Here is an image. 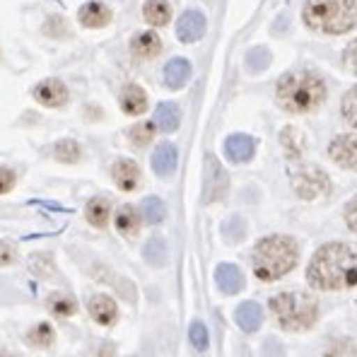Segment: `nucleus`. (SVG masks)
<instances>
[{"label": "nucleus", "instance_id": "obj_1", "mask_svg": "<svg viewBox=\"0 0 357 357\" xmlns=\"http://www.w3.org/2000/svg\"><path fill=\"white\" fill-rule=\"evenodd\" d=\"M307 280L321 292L350 290L357 285V254L340 241L324 244L309 261Z\"/></svg>", "mask_w": 357, "mask_h": 357}, {"label": "nucleus", "instance_id": "obj_2", "mask_svg": "<svg viewBox=\"0 0 357 357\" xmlns=\"http://www.w3.org/2000/svg\"><path fill=\"white\" fill-rule=\"evenodd\" d=\"M275 99L290 114L317 112L326 99V82L314 70H292L278 80Z\"/></svg>", "mask_w": 357, "mask_h": 357}, {"label": "nucleus", "instance_id": "obj_3", "mask_svg": "<svg viewBox=\"0 0 357 357\" xmlns=\"http://www.w3.org/2000/svg\"><path fill=\"white\" fill-rule=\"evenodd\" d=\"M297 261L299 244L287 234H273V237L261 239L251 254L254 275L264 282H275L285 278L290 271H295Z\"/></svg>", "mask_w": 357, "mask_h": 357}, {"label": "nucleus", "instance_id": "obj_4", "mask_svg": "<svg viewBox=\"0 0 357 357\" xmlns=\"http://www.w3.org/2000/svg\"><path fill=\"white\" fill-rule=\"evenodd\" d=\"M304 22L321 34H345L357 22L355 0H307Z\"/></svg>", "mask_w": 357, "mask_h": 357}, {"label": "nucleus", "instance_id": "obj_5", "mask_svg": "<svg viewBox=\"0 0 357 357\" xmlns=\"http://www.w3.org/2000/svg\"><path fill=\"white\" fill-rule=\"evenodd\" d=\"M271 312L285 331H307L319 317V302L309 292H280L271 297Z\"/></svg>", "mask_w": 357, "mask_h": 357}, {"label": "nucleus", "instance_id": "obj_6", "mask_svg": "<svg viewBox=\"0 0 357 357\" xmlns=\"http://www.w3.org/2000/svg\"><path fill=\"white\" fill-rule=\"evenodd\" d=\"M292 188L299 198L304 201H314V198H321L331 191V178L324 169L314 165H304L292 174Z\"/></svg>", "mask_w": 357, "mask_h": 357}, {"label": "nucleus", "instance_id": "obj_7", "mask_svg": "<svg viewBox=\"0 0 357 357\" xmlns=\"http://www.w3.org/2000/svg\"><path fill=\"white\" fill-rule=\"evenodd\" d=\"M229 188V176L222 169V165L218 162L215 155L206 157V176H203V201L206 203H218L227 196Z\"/></svg>", "mask_w": 357, "mask_h": 357}, {"label": "nucleus", "instance_id": "obj_8", "mask_svg": "<svg viewBox=\"0 0 357 357\" xmlns=\"http://www.w3.org/2000/svg\"><path fill=\"white\" fill-rule=\"evenodd\" d=\"M31 99L44 109H63L70 99L68 85L59 77H46L31 87Z\"/></svg>", "mask_w": 357, "mask_h": 357}, {"label": "nucleus", "instance_id": "obj_9", "mask_svg": "<svg viewBox=\"0 0 357 357\" xmlns=\"http://www.w3.org/2000/svg\"><path fill=\"white\" fill-rule=\"evenodd\" d=\"M328 155H331V160L343 167V169L357 172V135L345 133V135L333 138L328 145Z\"/></svg>", "mask_w": 357, "mask_h": 357}, {"label": "nucleus", "instance_id": "obj_10", "mask_svg": "<svg viewBox=\"0 0 357 357\" xmlns=\"http://www.w3.org/2000/svg\"><path fill=\"white\" fill-rule=\"evenodd\" d=\"M87 312L89 317H92L94 324H99V326L109 328L114 326V324L119 321V304L114 297L109 295H92L87 302Z\"/></svg>", "mask_w": 357, "mask_h": 357}, {"label": "nucleus", "instance_id": "obj_11", "mask_svg": "<svg viewBox=\"0 0 357 357\" xmlns=\"http://www.w3.org/2000/svg\"><path fill=\"white\" fill-rule=\"evenodd\" d=\"M112 178L119 191L130 193L140 186V167L133 160H128V157H121V160L112 165Z\"/></svg>", "mask_w": 357, "mask_h": 357}, {"label": "nucleus", "instance_id": "obj_12", "mask_svg": "<svg viewBox=\"0 0 357 357\" xmlns=\"http://www.w3.org/2000/svg\"><path fill=\"white\" fill-rule=\"evenodd\" d=\"M206 34V15L198 10H186L176 22V36L183 44H193Z\"/></svg>", "mask_w": 357, "mask_h": 357}, {"label": "nucleus", "instance_id": "obj_13", "mask_svg": "<svg viewBox=\"0 0 357 357\" xmlns=\"http://www.w3.org/2000/svg\"><path fill=\"white\" fill-rule=\"evenodd\" d=\"M119 104L126 116H140V114L148 112V92L140 85H135V82H128V85L121 89Z\"/></svg>", "mask_w": 357, "mask_h": 357}, {"label": "nucleus", "instance_id": "obj_14", "mask_svg": "<svg viewBox=\"0 0 357 357\" xmlns=\"http://www.w3.org/2000/svg\"><path fill=\"white\" fill-rule=\"evenodd\" d=\"M112 17H114V13L109 10V5L99 3V0H89V3H85L77 10V20H80V24L87 29L107 27V24L112 22Z\"/></svg>", "mask_w": 357, "mask_h": 357}, {"label": "nucleus", "instance_id": "obj_15", "mask_svg": "<svg viewBox=\"0 0 357 357\" xmlns=\"http://www.w3.org/2000/svg\"><path fill=\"white\" fill-rule=\"evenodd\" d=\"M130 54L138 61H152L162 54V39L155 31H138L130 39Z\"/></svg>", "mask_w": 357, "mask_h": 357}, {"label": "nucleus", "instance_id": "obj_16", "mask_svg": "<svg viewBox=\"0 0 357 357\" xmlns=\"http://www.w3.org/2000/svg\"><path fill=\"white\" fill-rule=\"evenodd\" d=\"M114 227L121 237L126 239H135L140 234L143 227V218H140V210H135L133 206H121L114 215Z\"/></svg>", "mask_w": 357, "mask_h": 357}, {"label": "nucleus", "instance_id": "obj_17", "mask_svg": "<svg viewBox=\"0 0 357 357\" xmlns=\"http://www.w3.org/2000/svg\"><path fill=\"white\" fill-rule=\"evenodd\" d=\"M256 152V143L251 135H244V133H234L229 135L227 140H225V155H227L229 162H249L251 157H254Z\"/></svg>", "mask_w": 357, "mask_h": 357}, {"label": "nucleus", "instance_id": "obj_18", "mask_svg": "<svg viewBox=\"0 0 357 357\" xmlns=\"http://www.w3.org/2000/svg\"><path fill=\"white\" fill-rule=\"evenodd\" d=\"M176 162H178V152L172 143L157 145L155 152H152V172L157 176H172L176 169Z\"/></svg>", "mask_w": 357, "mask_h": 357}, {"label": "nucleus", "instance_id": "obj_19", "mask_svg": "<svg viewBox=\"0 0 357 357\" xmlns=\"http://www.w3.org/2000/svg\"><path fill=\"white\" fill-rule=\"evenodd\" d=\"M54 343H56V331L49 321L34 324V326H29L27 333H24V345H27L29 350H49V348H54Z\"/></svg>", "mask_w": 357, "mask_h": 357}, {"label": "nucleus", "instance_id": "obj_20", "mask_svg": "<svg viewBox=\"0 0 357 357\" xmlns=\"http://www.w3.org/2000/svg\"><path fill=\"white\" fill-rule=\"evenodd\" d=\"M215 282L225 295H237V292L244 290V273L232 264H222L215 271Z\"/></svg>", "mask_w": 357, "mask_h": 357}, {"label": "nucleus", "instance_id": "obj_21", "mask_svg": "<svg viewBox=\"0 0 357 357\" xmlns=\"http://www.w3.org/2000/svg\"><path fill=\"white\" fill-rule=\"evenodd\" d=\"M85 220L94 229H104L112 222V201L104 196H94L85 206Z\"/></svg>", "mask_w": 357, "mask_h": 357}, {"label": "nucleus", "instance_id": "obj_22", "mask_svg": "<svg viewBox=\"0 0 357 357\" xmlns=\"http://www.w3.org/2000/svg\"><path fill=\"white\" fill-rule=\"evenodd\" d=\"M234 321H237V326L241 331L254 333V331H259L261 324H264V312H261V307L256 302H244V304H239L237 312H234Z\"/></svg>", "mask_w": 357, "mask_h": 357}, {"label": "nucleus", "instance_id": "obj_23", "mask_svg": "<svg viewBox=\"0 0 357 357\" xmlns=\"http://www.w3.org/2000/svg\"><path fill=\"white\" fill-rule=\"evenodd\" d=\"M46 309L56 319H70L77 314V299L68 295V292H51L46 297Z\"/></svg>", "mask_w": 357, "mask_h": 357}, {"label": "nucleus", "instance_id": "obj_24", "mask_svg": "<svg viewBox=\"0 0 357 357\" xmlns=\"http://www.w3.org/2000/svg\"><path fill=\"white\" fill-rule=\"evenodd\" d=\"M29 271L34 273L36 278H41V280H54V278H59V266H56L54 261V254H49V251H34V254H29Z\"/></svg>", "mask_w": 357, "mask_h": 357}, {"label": "nucleus", "instance_id": "obj_25", "mask_svg": "<svg viewBox=\"0 0 357 357\" xmlns=\"http://www.w3.org/2000/svg\"><path fill=\"white\" fill-rule=\"evenodd\" d=\"M191 77V63L186 59H172L165 66V85L169 89H181Z\"/></svg>", "mask_w": 357, "mask_h": 357}, {"label": "nucleus", "instance_id": "obj_26", "mask_svg": "<svg viewBox=\"0 0 357 357\" xmlns=\"http://www.w3.org/2000/svg\"><path fill=\"white\" fill-rule=\"evenodd\" d=\"M143 17L152 27H167L172 20V5L169 0H145Z\"/></svg>", "mask_w": 357, "mask_h": 357}, {"label": "nucleus", "instance_id": "obj_27", "mask_svg": "<svg viewBox=\"0 0 357 357\" xmlns=\"http://www.w3.org/2000/svg\"><path fill=\"white\" fill-rule=\"evenodd\" d=\"M152 123H155L160 130H165V133H174L178 128V123H181V112H178V107L174 102H165L155 109Z\"/></svg>", "mask_w": 357, "mask_h": 357}, {"label": "nucleus", "instance_id": "obj_28", "mask_svg": "<svg viewBox=\"0 0 357 357\" xmlns=\"http://www.w3.org/2000/svg\"><path fill=\"white\" fill-rule=\"evenodd\" d=\"M54 160L61 165H77L82 160V145L73 138H63L54 145Z\"/></svg>", "mask_w": 357, "mask_h": 357}, {"label": "nucleus", "instance_id": "obj_29", "mask_svg": "<svg viewBox=\"0 0 357 357\" xmlns=\"http://www.w3.org/2000/svg\"><path fill=\"white\" fill-rule=\"evenodd\" d=\"M155 130L157 126L152 123V121H143V123H135L133 128L128 130V143L133 145V148H148V145L155 140Z\"/></svg>", "mask_w": 357, "mask_h": 357}, {"label": "nucleus", "instance_id": "obj_30", "mask_svg": "<svg viewBox=\"0 0 357 357\" xmlns=\"http://www.w3.org/2000/svg\"><path fill=\"white\" fill-rule=\"evenodd\" d=\"M143 256H145V261H148L150 266H155V268L167 266V261H169V251H167L165 239H160V237L150 239L148 244H145V249H143Z\"/></svg>", "mask_w": 357, "mask_h": 357}, {"label": "nucleus", "instance_id": "obj_31", "mask_svg": "<svg viewBox=\"0 0 357 357\" xmlns=\"http://www.w3.org/2000/svg\"><path fill=\"white\" fill-rule=\"evenodd\" d=\"M167 215V208L165 203L160 201V198L150 196L143 201V206H140V218H143L145 225H160L162 220H165Z\"/></svg>", "mask_w": 357, "mask_h": 357}, {"label": "nucleus", "instance_id": "obj_32", "mask_svg": "<svg viewBox=\"0 0 357 357\" xmlns=\"http://www.w3.org/2000/svg\"><path fill=\"white\" fill-rule=\"evenodd\" d=\"M324 357H357V340L333 338L328 343V348L324 350Z\"/></svg>", "mask_w": 357, "mask_h": 357}, {"label": "nucleus", "instance_id": "obj_33", "mask_svg": "<svg viewBox=\"0 0 357 357\" xmlns=\"http://www.w3.org/2000/svg\"><path fill=\"white\" fill-rule=\"evenodd\" d=\"M41 31H44V36H49V39H68V36H70V24H68V20L61 17V15H51L44 22Z\"/></svg>", "mask_w": 357, "mask_h": 357}, {"label": "nucleus", "instance_id": "obj_34", "mask_svg": "<svg viewBox=\"0 0 357 357\" xmlns=\"http://www.w3.org/2000/svg\"><path fill=\"white\" fill-rule=\"evenodd\" d=\"M188 338H191V345L196 350H208V345H210V338H208V328H206V324L203 321H193L191 324V328H188Z\"/></svg>", "mask_w": 357, "mask_h": 357}, {"label": "nucleus", "instance_id": "obj_35", "mask_svg": "<svg viewBox=\"0 0 357 357\" xmlns=\"http://www.w3.org/2000/svg\"><path fill=\"white\" fill-rule=\"evenodd\" d=\"M280 140H282V145H285L287 157H299V155H302V150H304L302 148V138L297 135L295 128H285V130H282Z\"/></svg>", "mask_w": 357, "mask_h": 357}, {"label": "nucleus", "instance_id": "obj_36", "mask_svg": "<svg viewBox=\"0 0 357 357\" xmlns=\"http://www.w3.org/2000/svg\"><path fill=\"white\" fill-rule=\"evenodd\" d=\"M222 234H225V239H227L229 244H237V241H241V237L246 234L244 220H241V218H232V220H229V222L222 227Z\"/></svg>", "mask_w": 357, "mask_h": 357}, {"label": "nucleus", "instance_id": "obj_37", "mask_svg": "<svg viewBox=\"0 0 357 357\" xmlns=\"http://www.w3.org/2000/svg\"><path fill=\"white\" fill-rule=\"evenodd\" d=\"M20 181V174L13 169V167H5L0 165V196H8Z\"/></svg>", "mask_w": 357, "mask_h": 357}, {"label": "nucleus", "instance_id": "obj_38", "mask_svg": "<svg viewBox=\"0 0 357 357\" xmlns=\"http://www.w3.org/2000/svg\"><path fill=\"white\" fill-rule=\"evenodd\" d=\"M343 119L357 128V87H353L343 97Z\"/></svg>", "mask_w": 357, "mask_h": 357}, {"label": "nucleus", "instance_id": "obj_39", "mask_svg": "<svg viewBox=\"0 0 357 357\" xmlns=\"http://www.w3.org/2000/svg\"><path fill=\"white\" fill-rule=\"evenodd\" d=\"M20 261L17 249L10 239H0V268H10Z\"/></svg>", "mask_w": 357, "mask_h": 357}, {"label": "nucleus", "instance_id": "obj_40", "mask_svg": "<svg viewBox=\"0 0 357 357\" xmlns=\"http://www.w3.org/2000/svg\"><path fill=\"white\" fill-rule=\"evenodd\" d=\"M246 63H249L251 70H264V68H268V63H271V54L266 49H254L249 54V59H246Z\"/></svg>", "mask_w": 357, "mask_h": 357}, {"label": "nucleus", "instance_id": "obj_41", "mask_svg": "<svg viewBox=\"0 0 357 357\" xmlns=\"http://www.w3.org/2000/svg\"><path fill=\"white\" fill-rule=\"evenodd\" d=\"M264 357H285V348L275 338H268L264 343Z\"/></svg>", "mask_w": 357, "mask_h": 357}, {"label": "nucleus", "instance_id": "obj_42", "mask_svg": "<svg viewBox=\"0 0 357 357\" xmlns=\"http://www.w3.org/2000/svg\"><path fill=\"white\" fill-rule=\"evenodd\" d=\"M345 222H348V227L353 229V232H357V196L348 203V208H345Z\"/></svg>", "mask_w": 357, "mask_h": 357}, {"label": "nucleus", "instance_id": "obj_43", "mask_svg": "<svg viewBox=\"0 0 357 357\" xmlns=\"http://www.w3.org/2000/svg\"><path fill=\"white\" fill-rule=\"evenodd\" d=\"M345 66H348L353 73H357V39L345 49Z\"/></svg>", "mask_w": 357, "mask_h": 357}, {"label": "nucleus", "instance_id": "obj_44", "mask_svg": "<svg viewBox=\"0 0 357 357\" xmlns=\"http://www.w3.org/2000/svg\"><path fill=\"white\" fill-rule=\"evenodd\" d=\"M97 357H116V345H114V343H104L102 348L97 350Z\"/></svg>", "mask_w": 357, "mask_h": 357}, {"label": "nucleus", "instance_id": "obj_45", "mask_svg": "<svg viewBox=\"0 0 357 357\" xmlns=\"http://www.w3.org/2000/svg\"><path fill=\"white\" fill-rule=\"evenodd\" d=\"M0 357H20V355L10 353V350H0Z\"/></svg>", "mask_w": 357, "mask_h": 357}]
</instances>
